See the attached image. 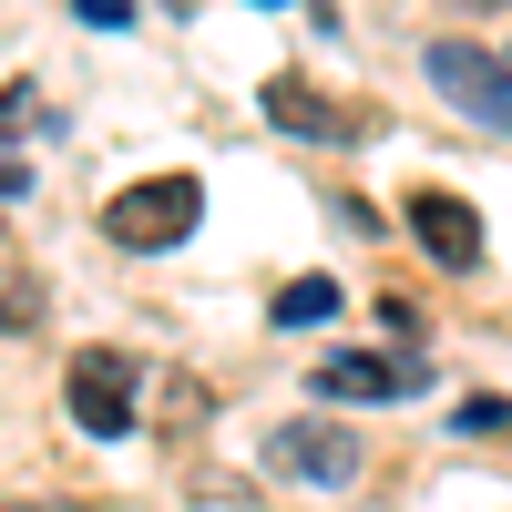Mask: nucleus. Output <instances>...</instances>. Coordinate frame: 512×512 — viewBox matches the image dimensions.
Here are the masks:
<instances>
[{
	"label": "nucleus",
	"mask_w": 512,
	"mask_h": 512,
	"mask_svg": "<svg viewBox=\"0 0 512 512\" xmlns=\"http://www.w3.org/2000/svg\"><path fill=\"white\" fill-rule=\"evenodd\" d=\"M195 216H205V185H195V175H144V185H123V195L103 205V236H113L123 256H154V246H185Z\"/></svg>",
	"instance_id": "nucleus-1"
},
{
	"label": "nucleus",
	"mask_w": 512,
	"mask_h": 512,
	"mask_svg": "<svg viewBox=\"0 0 512 512\" xmlns=\"http://www.w3.org/2000/svg\"><path fill=\"white\" fill-rule=\"evenodd\" d=\"M134 359H123V349H82L72 369H62V400H72V420H82V431H93V441H123V431H134Z\"/></svg>",
	"instance_id": "nucleus-2"
},
{
	"label": "nucleus",
	"mask_w": 512,
	"mask_h": 512,
	"mask_svg": "<svg viewBox=\"0 0 512 512\" xmlns=\"http://www.w3.org/2000/svg\"><path fill=\"white\" fill-rule=\"evenodd\" d=\"M267 461H277L287 482H328V492H349L369 451H359L349 431H338L328 410H308V420H277V431H267Z\"/></svg>",
	"instance_id": "nucleus-3"
},
{
	"label": "nucleus",
	"mask_w": 512,
	"mask_h": 512,
	"mask_svg": "<svg viewBox=\"0 0 512 512\" xmlns=\"http://www.w3.org/2000/svg\"><path fill=\"white\" fill-rule=\"evenodd\" d=\"M431 82L482 123V134H512V62L472 52V41H431Z\"/></svg>",
	"instance_id": "nucleus-4"
},
{
	"label": "nucleus",
	"mask_w": 512,
	"mask_h": 512,
	"mask_svg": "<svg viewBox=\"0 0 512 512\" xmlns=\"http://www.w3.org/2000/svg\"><path fill=\"white\" fill-rule=\"evenodd\" d=\"M308 390H318V410H359V400H400V390H420V369L379 359V349H328V359L308 369Z\"/></svg>",
	"instance_id": "nucleus-5"
},
{
	"label": "nucleus",
	"mask_w": 512,
	"mask_h": 512,
	"mask_svg": "<svg viewBox=\"0 0 512 512\" xmlns=\"http://www.w3.org/2000/svg\"><path fill=\"white\" fill-rule=\"evenodd\" d=\"M256 113H267L277 134H297V144H349V103H328L308 72H277L267 93H256Z\"/></svg>",
	"instance_id": "nucleus-6"
},
{
	"label": "nucleus",
	"mask_w": 512,
	"mask_h": 512,
	"mask_svg": "<svg viewBox=\"0 0 512 512\" xmlns=\"http://www.w3.org/2000/svg\"><path fill=\"white\" fill-rule=\"evenodd\" d=\"M410 236L441 256V267H482V226H472V205L441 195V185H420L410 195Z\"/></svg>",
	"instance_id": "nucleus-7"
},
{
	"label": "nucleus",
	"mask_w": 512,
	"mask_h": 512,
	"mask_svg": "<svg viewBox=\"0 0 512 512\" xmlns=\"http://www.w3.org/2000/svg\"><path fill=\"white\" fill-rule=\"evenodd\" d=\"M338 308H349V287H338V277H287V287H277V328H328Z\"/></svg>",
	"instance_id": "nucleus-8"
},
{
	"label": "nucleus",
	"mask_w": 512,
	"mask_h": 512,
	"mask_svg": "<svg viewBox=\"0 0 512 512\" xmlns=\"http://www.w3.org/2000/svg\"><path fill=\"white\" fill-rule=\"evenodd\" d=\"M21 328H41V287L0 267V338H21Z\"/></svg>",
	"instance_id": "nucleus-9"
},
{
	"label": "nucleus",
	"mask_w": 512,
	"mask_h": 512,
	"mask_svg": "<svg viewBox=\"0 0 512 512\" xmlns=\"http://www.w3.org/2000/svg\"><path fill=\"white\" fill-rule=\"evenodd\" d=\"M72 21H93V31H123V21H134V0H72Z\"/></svg>",
	"instance_id": "nucleus-10"
},
{
	"label": "nucleus",
	"mask_w": 512,
	"mask_h": 512,
	"mask_svg": "<svg viewBox=\"0 0 512 512\" xmlns=\"http://www.w3.org/2000/svg\"><path fill=\"white\" fill-rule=\"evenodd\" d=\"M21 185H31V175H21V164H0V195H21Z\"/></svg>",
	"instance_id": "nucleus-11"
},
{
	"label": "nucleus",
	"mask_w": 512,
	"mask_h": 512,
	"mask_svg": "<svg viewBox=\"0 0 512 512\" xmlns=\"http://www.w3.org/2000/svg\"><path fill=\"white\" fill-rule=\"evenodd\" d=\"M0 512H72V502H0Z\"/></svg>",
	"instance_id": "nucleus-12"
},
{
	"label": "nucleus",
	"mask_w": 512,
	"mask_h": 512,
	"mask_svg": "<svg viewBox=\"0 0 512 512\" xmlns=\"http://www.w3.org/2000/svg\"><path fill=\"white\" fill-rule=\"evenodd\" d=\"M256 11H277V0H256Z\"/></svg>",
	"instance_id": "nucleus-13"
}]
</instances>
